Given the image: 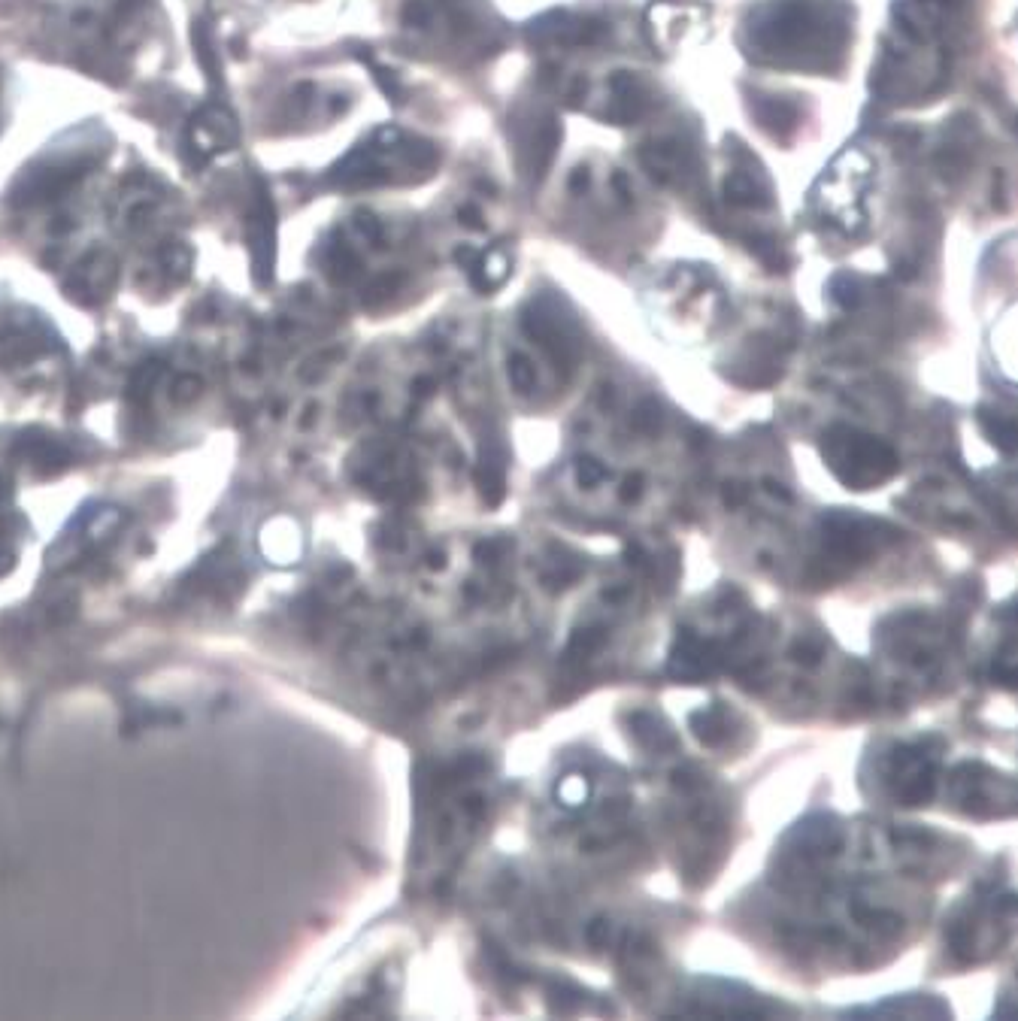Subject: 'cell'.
I'll return each instance as SVG.
<instances>
[{"label": "cell", "mask_w": 1018, "mask_h": 1021, "mask_svg": "<svg viewBox=\"0 0 1018 1021\" xmlns=\"http://www.w3.org/2000/svg\"><path fill=\"white\" fill-rule=\"evenodd\" d=\"M822 455L831 473L855 491L876 488L900 470V458L888 443L846 425H834L822 437Z\"/></svg>", "instance_id": "1"}, {"label": "cell", "mask_w": 1018, "mask_h": 1021, "mask_svg": "<svg viewBox=\"0 0 1018 1021\" xmlns=\"http://www.w3.org/2000/svg\"><path fill=\"white\" fill-rule=\"evenodd\" d=\"M522 328L525 334L540 343L546 349V355L552 358V364L561 373H570L579 361V331H576V319L567 310V303L555 300V297H537L525 306L522 313Z\"/></svg>", "instance_id": "2"}, {"label": "cell", "mask_w": 1018, "mask_h": 1021, "mask_svg": "<svg viewBox=\"0 0 1018 1021\" xmlns=\"http://www.w3.org/2000/svg\"><path fill=\"white\" fill-rule=\"evenodd\" d=\"M237 140H240V125L234 113L228 107L207 104L191 116L185 140H182V152L191 167H203L213 155L237 146Z\"/></svg>", "instance_id": "3"}, {"label": "cell", "mask_w": 1018, "mask_h": 1021, "mask_svg": "<svg viewBox=\"0 0 1018 1021\" xmlns=\"http://www.w3.org/2000/svg\"><path fill=\"white\" fill-rule=\"evenodd\" d=\"M246 249L252 261V282L258 288H270L276 273V203L261 179L255 185V200L246 219Z\"/></svg>", "instance_id": "4"}, {"label": "cell", "mask_w": 1018, "mask_h": 1021, "mask_svg": "<svg viewBox=\"0 0 1018 1021\" xmlns=\"http://www.w3.org/2000/svg\"><path fill=\"white\" fill-rule=\"evenodd\" d=\"M94 167V158H67L61 164H43L34 167L31 176L19 179L10 191V200L16 207H34V203H52L73 191L79 179Z\"/></svg>", "instance_id": "5"}, {"label": "cell", "mask_w": 1018, "mask_h": 1021, "mask_svg": "<svg viewBox=\"0 0 1018 1021\" xmlns=\"http://www.w3.org/2000/svg\"><path fill=\"white\" fill-rule=\"evenodd\" d=\"M119 276V261L100 249H91L85 258L73 264V270L61 279V294L76 306H100L107 294H113Z\"/></svg>", "instance_id": "6"}, {"label": "cell", "mask_w": 1018, "mask_h": 1021, "mask_svg": "<svg viewBox=\"0 0 1018 1021\" xmlns=\"http://www.w3.org/2000/svg\"><path fill=\"white\" fill-rule=\"evenodd\" d=\"M788 840L794 843L800 858H828V855L840 852L843 831H840V825L834 819L816 815V819H806L803 825H797Z\"/></svg>", "instance_id": "7"}, {"label": "cell", "mask_w": 1018, "mask_h": 1021, "mask_svg": "<svg viewBox=\"0 0 1018 1021\" xmlns=\"http://www.w3.org/2000/svg\"><path fill=\"white\" fill-rule=\"evenodd\" d=\"M509 270H513V258H509L503 252V246L497 243L488 252L476 255V261H473V267L467 273H470V282H473V288L479 294H491V291H497L506 282Z\"/></svg>", "instance_id": "8"}, {"label": "cell", "mask_w": 1018, "mask_h": 1021, "mask_svg": "<svg viewBox=\"0 0 1018 1021\" xmlns=\"http://www.w3.org/2000/svg\"><path fill=\"white\" fill-rule=\"evenodd\" d=\"M322 270H325V276H328L334 285H346V282H352V279L361 276L364 264H361V258L355 255V249H352L340 234H334V237L328 240V249H325V258H322Z\"/></svg>", "instance_id": "9"}, {"label": "cell", "mask_w": 1018, "mask_h": 1021, "mask_svg": "<svg viewBox=\"0 0 1018 1021\" xmlns=\"http://www.w3.org/2000/svg\"><path fill=\"white\" fill-rule=\"evenodd\" d=\"M476 482H479V491H482L488 506H497L503 500V494H506V461H503V452L497 446H488V449L482 446Z\"/></svg>", "instance_id": "10"}, {"label": "cell", "mask_w": 1018, "mask_h": 1021, "mask_svg": "<svg viewBox=\"0 0 1018 1021\" xmlns=\"http://www.w3.org/2000/svg\"><path fill=\"white\" fill-rule=\"evenodd\" d=\"M691 728L697 734L700 743L706 746H722L728 740V709L712 703L706 709H697L691 716Z\"/></svg>", "instance_id": "11"}, {"label": "cell", "mask_w": 1018, "mask_h": 1021, "mask_svg": "<svg viewBox=\"0 0 1018 1021\" xmlns=\"http://www.w3.org/2000/svg\"><path fill=\"white\" fill-rule=\"evenodd\" d=\"M191 46H194V58L200 64V70L207 73V79L213 82V88H222V64L216 58L213 40H210V25L207 19H194L191 25Z\"/></svg>", "instance_id": "12"}, {"label": "cell", "mask_w": 1018, "mask_h": 1021, "mask_svg": "<svg viewBox=\"0 0 1018 1021\" xmlns=\"http://www.w3.org/2000/svg\"><path fill=\"white\" fill-rule=\"evenodd\" d=\"M631 731H634V737H637L646 749H655V752H670V749H676L673 731H670L658 716H652V712H634Z\"/></svg>", "instance_id": "13"}, {"label": "cell", "mask_w": 1018, "mask_h": 1021, "mask_svg": "<svg viewBox=\"0 0 1018 1021\" xmlns=\"http://www.w3.org/2000/svg\"><path fill=\"white\" fill-rule=\"evenodd\" d=\"M558 146H561V125L555 119H549L543 125V131L534 137V152H531V173H534V182L540 185L558 155Z\"/></svg>", "instance_id": "14"}, {"label": "cell", "mask_w": 1018, "mask_h": 1021, "mask_svg": "<svg viewBox=\"0 0 1018 1021\" xmlns=\"http://www.w3.org/2000/svg\"><path fill=\"white\" fill-rule=\"evenodd\" d=\"M755 116L758 122L773 131V134H788L797 128V110L791 104H785V100H776V97H758L755 100Z\"/></svg>", "instance_id": "15"}, {"label": "cell", "mask_w": 1018, "mask_h": 1021, "mask_svg": "<svg viewBox=\"0 0 1018 1021\" xmlns=\"http://www.w3.org/2000/svg\"><path fill=\"white\" fill-rule=\"evenodd\" d=\"M725 200L734 203V207H767L770 203V191L755 182L746 173H734L725 179Z\"/></svg>", "instance_id": "16"}, {"label": "cell", "mask_w": 1018, "mask_h": 1021, "mask_svg": "<svg viewBox=\"0 0 1018 1021\" xmlns=\"http://www.w3.org/2000/svg\"><path fill=\"white\" fill-rule=\"evenodd\" d=\"M158 261H161V270H164L176 285L188 282V276H191V270H194V252H191V246H185V243H167V246L158 252Z\"/></svg>", "instance_id": "17"}, {"label": "cell", "mask_w": 1018, "mask_h": 1021, "mask_svg": "<svg viewBox=\"0 0 1018 1021\" xmlns=\"http://www.w3.org/2000/svg\"><path fill=\"white\" fill-rule=\"evenodd\" d=\"M979 425H982V431L988 434V440H991L1000 452L1012 455V449H1015V425H1012L1009 416L979 410Z\"/></svg>", "instance_id": "18"}, {"label": "cell", "mask_w": 1018, "mask_h": 1021, "mask_svg": "<svg viewBox=\"0 0 1018 1021\" xmlns=\"http://www.w3.org/2000/svg\"><path fill=\"white\" fill-rule=\"evenodd\" d=\"M406 276L400 270H388V273H379L376 279L367 282V288L361 291V300L367 306H379V303H388L400 288H403Z\"/></svg>", "instance_id": "19"}, {"label": "cell", "mask_w": 1018, "mask_h": 1021, "mask_svg": "<svg viewBox=\"0 0 1018 1021\" xmlns=\"http://www.w3.org/2000/svg\"><path fill=\"white\" fill-rule=\"evenodd\" d=\"M555 797H558V803H561V806H567V809H579V806H585V800L591 797V782H588L582 773H567V776L558 782V788H555Z\"/></svg>", "instance_id": "20"}, {"label": "cell", "mask_w": 1018, "mask_h": 1021, "mask_svg": "<svg viewBox=\"0 0 1018 1021\" xmlns=\"http://www.w3.org/2000/svg\"><path fill=\"white\" fill-rule=\"evenodd\" d=\"M506 373H509V385H513L519 394H528L534 391L537 385V370H534V361L522 352H513L506 358Z\"/></svg>", "instance_id": "21"}, {"label": "cell", "mask_w": 1018, "mask_h": 1021, "mask_svg": "<svg viewBox=\"0 0 1018 1021\" xmlns=\"http://www.w3.org/2000/svg\"><path fill=\"white\" fill-rule=\"evenodd\" d=\"M361 61L370 67V73L376 76V82H379V88H382V94L391 100V104H400V100H403V88H400V82H397V76L388 70V67H382V64H376L367 52H361Z\"/></svg>", "instance_id": "22"}, {"label": "cell", "mask_w": 1018, "mask_h": 1021, "mask_svg": "<svg viewBox=\"0 0 1018 1021\" xmlns=\"http://www.w3.org/2000/svg\"><path fill=\"white\" fill-rule=\"evenodd\" d=\"M400 19L406 28H431L434 22V13L431 7L425 4V0H403V7H400Z\"/></svg>", "instance_id": "23"}, {"label": "cell", "mask_w": 1018, "mask_h": 1021, "mask_svg": "<svg viewBox=\"0 0 1018 1021\" xmlns=\"http://www.w3.org/2000/svg\"><path fill=\"white\" fill-rule=\"evenodd\" d=\"M749 246L755 249V255H758L770 270H785V267H788L782 249H776L773 240H767V237H761V234H752V237H749Z\"/></svg>", "instance_id": "24"}, {"label": "cell", "mask_w": 1018, "mask_h": 1021, "mask_svg": "<svg viewBox=\"0 0 1018 1021\" xmlns=\"http://www.w3.org/2000/svg\"><path fill=\"white\" fill-rule=\"evenodd\" d=\"M831 294H834V300L843 303V306H858V300H861V285H858L855 279H849V276H837L834 285H831Z\"/></svg>", "instance_id": "25"}, {"label": "cell", "mask_w": 1018, "mask_h": 1021, "mask_svg": "<svg viewBox=\"0 0 1018 1021\" xmlns=\"http://www.w3.org/2000/svg\"><path fill=\"white\" fill-rule=\"evenodd\" d=\"M355 228L367 237V243H373V246H382L385 243V234H382V222L373 216V213H367V210H361V213H355Z\"/></svg>", "instance_id": "26"}, {"label": "cell", "mask_w": 1018, "mask_h": 1021, "mask_svg": "<svg viewBox=\"0 0 1018 1021\" xmlns=\"http://www.w3.org/2000/svg\"><path fill=\"white\" fill-rule=\"evenodd\" d=\"M576 476H579V482L582 485H597L600 479H606V467L600 464V461H594V458H579L576 461Z\"/></svg>", "instance_id": "27"}, {"label": "cell", "mask_w": 1018, "mask_h": 1021, "mask_svg": "<svg viewBox=\"0 0 1018 1021\" xmlns=\"http://www.w3.org/2000/svg\"><path fill=\"white\" fill-rule=\"evenodd\" d=\"M634 422H637V428H643V431L655 434V431H658V425H661V410H658L655 403H643L640 410H637V416H634Z\"/></svg>", "instance_id": "28"}, {"label": "cell", "mask_w": 1018, "mask_h": 1021, "mask_svg": "<svg viewBox=\"0 0 1018 1021\" xmlns=\"http://www.w3.org/2000/svg\"><path fill=\"white\" fill-rule=\"evenodd\" d=\"M609 188H613V194L619 197L622 207H631L634 203V191H631V182L622 170H613V182H609Z\"/></svg>", "instance_id": "29"}, {"label": "cell", "mask_w": 1018, "mask_h": 1021, "mask_svg": "<svg viewBox=\"0 0 1018 1021\" xmlns=\"http://www.w3.org/2000/svg\"><path fill=\"white\" fill-rule=\"evenodd\" d=\"M506 540H488V543H482L479 549H476V558L482 561V564H497L500 558H503V552H506Z\"/></svg>", "instance_id": "30"}, {"label": "cell", "mask_w": 1018, "mask_h": 1021, "mask_svg": "<svg viewBox=\"0 0 1018 1021\" xmlns=\"http://www.w3.org/2000/svg\"><path fill=\"white\" fill-rule=\"evenodd\" d=\"M588 182H591V167H588V164L573 167V173H570V191H573V194H585V191H588Z\"/></svg>", "instance_id": "31"}, {"label": "cell", "mask_w": 1018, "mask_h": 1021, "mask_svg": "<svg viewBox=\"0 0 1018 1021\" xmlns=\"http://www.w3.org/2000/svg\"><path fill=\"white\" fill-rule=\"evenodd\" d=\"M458 222H461V225H467V228H473V231H482V228H485V219H482V213H479L476 207H470V203H467V207H461V210H458Z\"/></svg>", "instance_id": "32"}, {"label": "cell", "mask_w": 1018, "mask_h": 1021, "mask_svg": "<svg viewBox=\"0 0 1018 1021\" xmlns=\"http://www.w3.org/2000/svg\"><path fill=\"white\" fill-rule=\"evenodd\" d=\"M794 658H797V661H803V664H819V658H822V649H819L816 643H800V646L794 649Z\"/></svg>", "instance_id": "33"}, {"label": "cell", "mask_w": 1018, "mask_h": 1021, "mask_svg": "<svg viewBox=\"0 0 1018 1021\" xmlns=\"http://www.w3.org/2000/svg\"><path fill=\"white\" fill-rule=\"evenodd\" d=\"M643 494V476H628L622 488V500H637Z\"/></svg>", "instance_id": "34"}, {"label": "cell", "mask_w": 1018, "mask_h": 1021, "mask_svg": "<svg viewBox=\"0 0 1018 1021\" xmlns=\"http://www.w3.org/2000/svg\"><path fill=\"white\" fill-rule=\"evenodd\" d=\"M473 261H476V252H473L470 246H458V249H455V264H458V267L470 270Z\"/></svg>", "instance_id": "35"}, {"label": "cell", "mask_w": 1018, "mask_h": 1021, "mask_svg": "<svg viewBox=\"0 0 1018 1021\" xmlns=\"http://www.w3.org/2000/svg\"><path fill=\"white\" fill-rule=\"evenodd\" d=\"M149 213H152V207H149V203H137V207L131 210V216H128V222H131V225H140V222H143V219H146Z\"/></svg>", "instance_id": "36"}, {"label": "cell", "mask_w": 1018, "mask_h": 1021, "mask_svg": "<svg viewBox=\"0 0 1018 1021\" xmlns=\"http://www.w3.org/2000/svg\"><path fill=\"white\" fill-rule=\"evenodd\" d=\"M743 494H746V491H743L737 482H731V485L725 488V500H728V503H740V500H743Z\"/></svg>", "instance_id": "37"}, {"label": "cell", "mask_w": 1018, "mask_h": 1021, "mask_svg": "<svg viewBox=\"0 0 1018 1021\" xmlns=\"http://www.w3.org/2000/svg\"><path fill=\"white\" fill-rule=\"evenodd\" d=\"M764 485H767V491H770V494H776V497H782V500H791V491H785V488H782V482H773V479H767Z\"/></svg>", "instance_id": "38"}, {"label": "cell", "mask_w": 1018, "mask_h": 1021, "mask_svg": "<svg viewBox=\"0 0 1018 1021\" xmlns=\"http://www.w3.org/2000/svg\"><path fill=\"white\" fill-rule=\"evenodd\" d=\"M579 94H585V79H582V76L573 79V91H570V100H573V104L579 100Z\"/></svg>", "instance_id": "39"}, {"label": "cell", "mask_w": 1018, "mask_h": 1021, "mask_svg": "<svg viewBox=\"0 0 1018 1021\" xmlns=\"http://www.w3.org/2000/svg\"><path fill=\"white\" fill-rule=\"evenodd\" d=\"M476 188H479L482 194H488V197H494V194H497V188L491 185V179H479V182H476Z\"/></svg>", "instance_id": "40"}, {"label": "cell", "mask_w": 1018, "mask_h": 1021, "mask_svg": "<svg viewBox=\"0 0 1018 1021\" xmlns=\"http://www.w3.org/2000/svg\"><path fill=\"white\" fill-rule=\"evenodd\" d=\"M934 4H943V0H934Z\"/></svg>", "instance_id": "41"}]
</instances>
